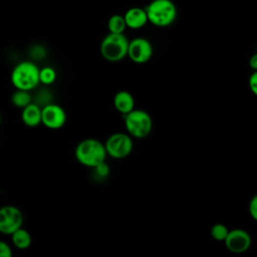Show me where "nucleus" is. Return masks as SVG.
Instances as JSON below:
<instances>
[{"label": "nucleus", "instance_id": "6ab92c4d", "mask_svg": "<svg viewBox=\"0 0 257 257\" xmlns=\"http://www.w3.org/2000/svg\"><path fill=\"white\" fill-rule=\"evenodd\" d=\"M248 209H249V214L251 218L257 222V194L251 198Z\"/></svg>", "mask_w": 257, "mask_h": 257}, {"label": "nucleus", "instance_id": "a211bd4d", "mask_svg": "<svg viewBox=\"0 0 257 257\" xmlns=\"http://www.w3.org/2000/svg\"><path fill=\"white\" fill-rule=\"evenodd\" d=\"M56 71L50 66L40 68V82L45 85H50L56 80Z\"/></svg>", "mask_w": 257, "mask_h": 257}, {"label": "nucleus", "instance_id": "1a4fd4ad", "mask_svg": "<svg viewBox=\"0 0 257 257\" xmlns=\"http://www.w3.org/2000/svg\"><path fill=\"white\" fill-rule=\"evenodd\" d=\"M67 119L62 106L56 103H48L42 107V124L50 130L61 128Z\"/></svg>", "mask_w": 257, "mask_h": 257}, {"label": "nucleus", "instance_id": "2eb2a0df", "mask_svg": "<svg viewBox=\"0 0 257 257\" xmlns=\"http://www.w3.org/2000/svg\"><path fill=\"white\" fill-rule=\"evenodd\" d=\"M11 101L14 106L19 108H24L28 104L32 102V96L30 91L23 90V89H16L11 96Z\"/></svg>", "mask_w": 257, "mask_h": 257}, {"label": "nucleus", "instance_id": "423d86ee", "mask_svg": "<svg viewBox=\"0 0 257 257\" xmlns=\"http://www.w3.org/2000/svg\"><path fill=\"white\" fill-rule=\"evenodd\" d=\"M132 138L127 133H114L110 135L104 143L107 156L113 159L126 158L133 151Z\"/></svg>", "mask_w": 257, "mask_h": 257}, {"label": "nucleus", "instance_id": "4be33fe9", "mask_svg": "<svg viewBox=\"0 0 257 257\" xmlns=\"http://www.w3.org/2000/svg\"><path fill=\"white\" fill-rule=\"evenodd\" d=\"M0 256L1 257H11L12 256L11 247L4 241L0 242Z\"/></svg>", "mask_w": 257, "mask_h": 257}, {"label": "nucleus", "instance_id": "9b49d317", "mask_svg": "<svg viewBox=\"0 0 257 257\" xmlns=\"http://www.w3.org/2000/svg\"><path fill=\"white\" fill-rule=\"evenodd\" d=\"M123 16H124L127 27L131 29L143 28L149 22L148 14L145 8H140V7L130 8L124 13Z\"/></svg>", "mask_w": 257, "mask_h": 257}, {"label": "nucleus", "instance_id": "ddd939ff", "mask_svg": "<svg viewBox=\"0 0 257 257\" xmlns=\"http://www.w3.org/2000/svg\"><path fill=\"white\" fill-rule=\"evenodd\" d=\"M113 105L119 113L125 115L135 109L134 96L126 90H119L113 96Z\"/></svg>", "mask_w": 257, "mask_h": 257}, {"label": "nucleus", "instance_id": "6e6552de", "mask_svg": "<svg viewBox=\"0 0 257 257\" xmlns=\"http://www.w3.org/2000/svg\"><path fill=\"white\" fill-rule=\"evenodd\" d=\"M154 53L152 43L144 37H137L130 41L127 56L130 59L138 64L148 62Z\"/></svg>", "mask_w": 257, "mask_h": 257}, {"label": "nucleus", "instance_id": "f3484780", "mask_svg": "<svg viewBox=\"0 0 257 257\" xmlns=\"http://www.w3.org/2000/svg\"><path fill=\"white\" fill-rule=\"evenodd\" d=\"M229 231L230 230L227 228V226L221 223H217L212 226L210 230V234L212 238L215 239L216 241H225V239L229 234Z\"/></svg>", "mask_w": 257, "mask_h": 257}, {"label": "nucleus", "instance_id": "5701e85b", "mask_svg": "<svg viewBox=\"0 0 257 257\" xmlns=\"http://www.w3.org/2000/svg\"><path fill=\"white\" fill-rule=\"evenodd\" d=\"M249 67L255 71L257 70V51L251 55V57L249 58Z\"/></svg>", "mask_w": 257, "mask_h": 257}, {"label": "nucleus", "instance_id": "dca6fc26", "mask_svg": "<svg viewBox=\"0 0 257 257\" xmlns=\"http://www.w3.org/2000/svg\"><path fill=\"white\" fill-rule=\"evenodd\" d=\"M127 27L124 16L120 14H114L109 17L107 21V28L110 33H123Z\"/></svg>", "mask_w": 257, "mask_h": 257}, {"label": "nucleus", "instance_id": "20e7f679", "mask_svg": "<svg viewBox=\"0 0 257 257\" xmlns=\"http://www.w3.org/2000/svg\"><path fill=\"white\" fill-rule=\"evenodd\" d=\"M130 41L123 33H108L100 43L101 56L110 62L122 60L128 53Z\"/></svg>", "mask_w": 257, "mask_h": 257}, {"label": "nucleus", "instance_id": "412c9836", "mask_svg": "<svg viewBox=\"0 0 257 257\" xmlns=\"http://www.w3.org/2000/svg\"><path fill=\"white\" fill-rule=\"evenodd\" d=\"M94 170H95L96 175L101 177V178L106 177L108 175V173H109V168H108V166H107V164L105 162L99 164L97 167L94 168Z\"/></svg>", "mask_w": 257, "mask_h": 257}, {"label": "nucleus", "instance_id": "f257e3e1", "mask_svg": "<svg viewBox=\"0 0 257 257\" xmlns=\"http://www.w3.org/2000/svg\"><path fill=\"white\" fill-rule=\"evenodd\" d=\"M74 156L76 161L84 167L94 169L99 164L105 162L107 157L103 143L96 139H84L75 148Z\"/></svg>", "mask_w": 257, "mask_h": 257}, {"label": "nucleus", "instance_id": "4468645a", "mask_svg": "<svg viewBox=\"0 0 257 257\" xmlns=\"http://www.w3.org/2000/svg\"><path fill=\"white\" fill-rule=\"evenodd\" d=\"M11 240L13 245L20 250H25L29 248L32 243V237L30 233L22 227L11 235Z\"/></svg>", "mask_w": 257, "mask_h": 257}, {"label": "nucleus", "instance_id": "39448f33", "mask_svg": "<svg viewBox=\"0 0 257 257\" xmlns=\"http://www.w3.org/2000/svg\"><path fill=\"white\" fill-rule=\"evenodd\" d=\"M124 116L126 133L136 139H145L153 130V119L144 109H133Z\"/></svg>", "mask_w": 257, "mask_h": 257}, {"label": "nucleus", "instance_id": "9d476101", "mask_svg": "<svg viewBox=\"0 0 257 257\" xmlns=\"http://www.w3.org/2000/svg\"><path fill=\"white\" fill-rule=\"evenodd\" d=\"M224 242L226 248L230 252L240 254L250 248L252 240L250 234L246 230L237 228L229 231V234Z\"/></svg>", "mask_w": 257, "mask_h": 257}, {"label": "nucleus", "instance_id": "b1692460", "mask_svg": "<svg viewBox=\"0 0 257 257\" xmlns=\"http://www.w3.org/2000/svg\"><path fill=\"white\" fill-rule=\"evenodd\" d=\"M256 51H257V42H256Z\"/></svg>", "mask_w": 257, "mask_h": 257}, {"label": "nucleus", "instance_id": "f8f14e48", "mask_svg": "<svg viewBox=\"0 0 257 257\" xmlns=\"http://www.w3.org/2000/svg\"><path fill=\"white\" fill-rule=\"evenodd\" d=\"M21 120L29 127H35L42 123V107L31 102L21 111Z\"/></svg>", "mask_w": 257, "mask_h": 257}, {"label": "nucleus", "instance_id": "0eeeda50", "mask_svg": "<svg viewBox=\"0 0 257 257\" xmlns=\"http://www.w3.org/2000/svg\"><path fill=\"white\" fill-rule=\"evenodd\" d=\"M24 217L20 209L12 205L3 206L0 209V232L12 235L22 227Z\"/></svg>", "mask_w": 257, "mask_h": 257}, {"label": "nucleus", "instance_id": "aec40b11", "mask_svg": "<svg viewBox=\"0 0 257 257\" xmlns=\"http://www.w3.org/2000/svg\"><path fill=\"white\" fill-rule=\"evenodd\" d=\"M248 85L251 92L257 96V70L253 71L248 79Z\"/></svg>", "mask_w": 257, "mask_h": 257}, {"label": "nucleus", "instance_id": "f03ea898", "mask_svg": "<svg viewBox=\"0 0 257 257\" xmlns=\"http://www.w3.org/2000/svg\"><path fill=\"white\" fill-rule=\"evenodd\" d=\"M10 78L16 89L30 91L40 83V69L32 61H21L13 68Z\"/></svg>", "mask_w": 257, "mask_h": 257}, {"label": "nucleus", "instance_id": "7ed1b4c3", "mask_svg": "<svg viewBox=\"0 0 257 257\" xmlns=\"http://www.w3.org/2000/svg\"><path fill=\"white\" fill-rule=\"evenodd\" d=\"M149 22L158 27H167L177 18V7L172 0H153L145 7Z\"/></svg>", "mask_w": 257, "mask_h": 257}]
</instances>
